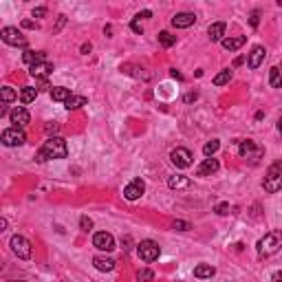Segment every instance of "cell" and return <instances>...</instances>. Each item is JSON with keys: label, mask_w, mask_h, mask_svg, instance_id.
Wrapping results in <instances>:
<instances>
[{"label": "cell", "mask_w": 282, "mask_h": 282, "mask_svg": "<svg viewBox=\"0 0 282 282\" xmlns=\"http://www.w3.org/2000/svg\"><path fill=\"white\" fill-rule=\"evenodd\" d=\"M265 56H267L265 47H254L252 53H249V57H247V66L249 69H258V66L265 62Z\"/></svg>", "instance_id": "cell-15"}, {"label": "cell", "mask_w": 282, "mask_h": 282, "mask_svg": "<svg viewBox=\"0 0 282 282\" xmlns=\"http://www.w3.org/2000/svg\"><path fill=\"white\" fill-rule=\"evenodd\" d=\"M218 168H221V163H218V159L207 157L205 161H203L201 166L197 168V176H210V174H214V172H218Z\"/></svg>", "instance_id": "cell-14"}, {"label": "cell", "mask_w": 282, "mask_h": 282, "mask_svg": "<svg viewBox=\"0 0 282 282\" xmlns=\"http://www.w3.org/2000/svg\"><path fill=\"white\" fill-rule=\"evenodd\" d=\"M69 154V145L62 137H51L44 141V145L35 152V161L38 163H44L49 159H66Z\"/></svg>", "instance_id": "cell-1"}, {"label": "cell", "mask_w": 282, "mask_h": 282, "mask_svg": "<svg viewBox=\"0 0 282 282\" xmlns=\"http://www.w3.org/2000/svg\"><path fill=\"white\" fill-rule=\"evenodd\" d=\"M278 133H280V137H282V117L278 119Z\"/></svg>", "instance_id": "cell-48"}, {"label": "cell", "mask_w": 282, "mask_h": 282, "mask_svg": "<svg viewBox=\"0 0 282 282\" xmlns=\"http://www.w3.org/2000/svg\"><path fill=\"white\" fill-rule=\"evenodd\" d=\"M93 265H95V269L104 271V274H108V271L115 269V260H113V258H108V256H95L93 258Z\"/></svg>", "instance_id": "cell-19"}, {"label": "cell", "mask_w": 282, "mask_h": 282, "mask_svg": "<svg viewBox=\"0 0 282 282\" xmlns=\"http://www.w3.org/2000/svg\"><path fill=\"white\" fill-rule=\"evenodd\" d=\"M245 62V57H236V62H234V66H240Z\"/></svg>", "instance_id": "cell-47"}, {"label": "cell", "mask_w": 282, "mask_h": 282, "mask_svg": "<svg viewBox=\"0 0 282 282\" xmlns=\"http://www.w3.org/2000/svg\"><path fill=\"white\" fill-rule=\"evenodd\" d=\"M238 154L243 159H249V161H258V159L265 154V150H262V145H258L256 141L245 139V141H238Z\"/></svg>", "instance_id": "cell-4"}, {"label": "cell", "mask_w": 282, "mask_h": 282, "mask_svg": "<svg viewBox=\"0 0 282 282\" xmlns=\"http://www.w3.org/2000/svg\"><path fill=\"white\" fill-rule=\"evenodd\" d=\"M214 274H216V269L212 265H205V262L194 267V278H212Z\"/></svg>", "instance_id": "cell-25"}, {"label": "cell", "mask_w": 282, "mask_h": 282, "mask_svg": "<svg viewBox=\"0 0 282 282\" xmlns=\"http://www.w3.org/2000/svg\"><path fill=\"white\" fill-rule=\"evenodd\" d=\"M90 51V42L88 44H82V53H88Z\"/></svg>", "instance_id": "cell-46"}, {"label": "cell", "mask_w": 282, "mask_h": 282, "mask_svg": "<svg viewBox=\"0 0 282 282\" xmlns=\"http://www.w3.org/2000/svg\"><path fill=\"white\" fill-rule=\"evenodd\" d=\"M137 280L139 282H152L154 280V271L152 269H139L137 271Z\"/></svg>", "instance_id": "cell-31"}, {"label": "cell", "mask_w": 282, "mask_h": 282, "mask_svg": "<svg viewBox=\"0 0 282 282\" xmlns=\"http://www.w3.org/2000/svg\"><path fill=\"white\" fill-rule=\"evenodd\" d=\"M170 75L174 77V80H183V75H181V73L176 71V69H172V71H170Z\"/></svg>", "instance_id": "cell-43"}, {"label": "cell", "mask_w": 282, "mask_h": 282, "mask_svg": "<svg viewBox=\"0 0 282 282\" xmlns=\"http://www.w3.org/2000/svg\"><path fill=\"white\" fill-rule=\"evenodd\" d=\"M130 27H133L135 33H143V27H141V22H139V20H133V25H130Z\"/></svg>", "instance_id": "cell-39"}, {"label": "cell", "mask_w": 282, "mask_h": 282, "mask_svg": "<svg viewBox=\"0 0 282 282\" xmlns=\"http://www.w3.org/2000/svg\"><path fill=\"white\" fill-rule=\"evenodd\" d=\"M0 40H2L4 44H11V47H27V38L16 27H4V29L0 31Z\"/></svg>", "instance_id": "cell-6"}, {"label": "cell", "mask_w": 282, "mask_h": 282, "mask_svg": "<svg viewBox=\"0 0 282 282\" xmlns=\"http://www.w3.org/2000/svg\"><path fill=\"white\" fill-rule=\"evenodd\" d=\"M22 27H25V29H33V27H35V22H31V20H25V22H22Z\"/></svg>", "instance_id": "cell-44"}, {"label": "cell", "mask_w": 282, "mask_h": 282, "mask_svg": "<svg viewBox=\"0 0 282 282\" xmlns=\"http://www.w3.org/2000/svg\"><path fill=\"white\" fill-rule=\"evenodd\" d=\"M9 245H11V252L16 254L18 258H22V260H29L31 258V243L25 236H13Z\"/></svg>", "instance_id": "cell-8"}, {"label": "cell", "mask_w": 282, "mask_h": 282, "mask_svg": "<svg viewBox=\"0 0 282 282\" xmlns=\"http://www.w3.org/2000/svg\"><path fill=\"white\" fill-rule=\"evenodd\" d=\"M22 60H25V64H29V66L40 64V62H49L44 51H31V49H27V51L22 53Z\"/></svg>", "instance_id": "cell-17"}, {"label": "cell", "mask_w": 282, "mask_h": 282, "mask_svg": "<svg viewBox=\"0 0 282 282\" xmlns=\"http://www.w3.org/2000/svg\"><path fill=\"white\" fill-rule=\"evenodd\" d=\"M245 42H247V38H245V35H234V38H225L221 44H223V49H225V51H238Z\"/></svg>", "instance_id": "cell-20"}, {"label": "cell", "mask_w": 282, "mask_h": 282, "mask_svg": "<svg viewBox=\"0 0 282 282\" xmlns=\"http://www.w3.org/2000/svg\"><path fill=\"white\" fill-rule=\"evenodd\" d=\"M51 97H53V102L66 104V99L71 97V90L64 88V86H53V88H51Z\"/></svg>", "instance_id": "cell-23"}, {"label": "cell", "mask_w": 282, "mask_h": 282, "mask_svg": "<svg viewBox=\"0 0 282 282\" xmlns=\"http://www.w3.org/2000/svg\"><path fill=\"white\" fill-rule=\"evenodd\" d=\"M9 282H25V280H9Z\"/></svg>", "instance_id": "cell-49"}, {"label": "cell", "mask_w": 282, "mask_h": 282, "mask_svg": "<svg viewBox=\"0 0 282 282\" xmlns=\"http://www.w3.org/2000/svg\"><path fill=\"white\" fill-rule=\"evenodd\" d=\"M207 35H210L212 42H223L225 40V22H214V25H210Z\"/></svg>", "instance_id": "cell-18"}, {"label": "cell", "mask_w": 282, "mask_h": 282, "mask_svg": "<svg viewBox=\"0 0 282 282\" xmlns=\"http://www.w3.org/2000/svg\"><path fill=\"white\" fill-rule=\"evenodd\" d=\"M174 229L188 231V229H190V223H185V221H174Z\"/></svg>", "instance_id": "cell-34"}, {"label": "cell", "mask_w": 282, "mask_h": 282, "mask_svg": "<svg viewBox=\"0 0 282 282\" xmlns=\"http://www.w3.org/2000/svg\"><path fill=\"white\" fill-rule=\"evenodd\" d=\"M80 227H82V231H90V229H93V221H90L88 216H82L80 218Z\"/></svg>", "instance_id": "cell-33"}, {"label": "cell", "mask_w": 282, "mask_h": 282, "mask_svg": "<svg viewBox=\"0 0 282 282\" xmlns=\"http://www.w3.org/2000/svg\"><path fill=\"white\" fill-rule=\"evenodd\" d=\"M271 280H274V282H282V271H276L274 278H271Z\"/></svg>", "instance_id": "cell-45"}, {"label": "cell", "mask_w": 282, "mask_h": 282, "mask_svg": "<svg viewBox=\"0 0 282 282\" xmlns=\"http://www.w3.org/2000/svg\"><path fill=\"white\" fill-rule=\"evenodd\" d=\"M229 80H231V71L225 69V71H221L216 77H214V84H216V86H225V84H229Z\"/></svg>", "instance_id": "cell-28"}, {"label": "cell", "mask_w": 282, "mask_h": 282, "mask_svg": "<svg viewBox=\"0 0 282 282\" xmlns=\"http://www.w3.org/2000/svg\"><path fill=\"white\" fill-rule=\"evenodd\" d=\"M249 22H252V27H258V22H260V11H252V18H249Z\"/></svg>", "instance_id": "cell-35"}, {"label": "cell", "mask_w": 282, "mask_h": 282, "mask_svg": "<svg viewBox=\"0 0 282 282\" xmlns=\"http://www.w3.org/2000/svg\"><path fill=\"white\" fill-rule=\"evenodd\" d=\"M9 119H11L13 128H25V126L29 124L31 115H29V111H27L25 106H16L11 113H9Z\"/></svg>", "instance_id": "cell-12"}, {"label": "cell", "mask_w": 282, "mask_h": 282, "mask_svg": "<svg viewBox=\"0 0 282 282\" xmlns=\"http://www.w3.org/2000/svg\"><path fill=\"white\" fill-rule=\"evenodd\" d=\"M214 212H216L218 216H227V214H229V203H218V205L214 207Z\"/></svg>", "instance_id": "cell-32"}, {"label": "cell", "mask_w": 282, "mask_h": 282, "mask_svg": "<svg viewBox=\"0 0 282 282\" xmlns=\"http://www.w3.org/2000/svg\"><path fill=\"white\" fill-rule=\"evenodd\" d=\"M170 159L176 168H190L192 166V152L188 148H174L170 152Z\"/></svg>", "instance_id": "cell-9"}, {"label": "cell", "mask_w": 282, "mask_h": 282, "mask_svg": "<svg viewBox=\"0 0 282 282\" xmlns=\"http://www.w3.org/2000/svg\"><path fill=\"white\" fill-rule=\"evenodd\" d=\"M194 22H197V16L190 13V11L176 13V16L172 18V27H176V29H188V27H192Z\"/></svg>", "instance_id": "cell-13"}, {"label": "cell", "mask_w": 282, "mask_h": 282, "mask_svg": "<svg viewBox=\"0 0 282 282\" xmlns=\"http://www.w3.org/2000/svg\"><path fill=\"white\" fill-rule=\"evenodd\" d=\"M262 188H265V192H269V194H276L282 190V161L274 163V166L267 170V176H265V181H262Z\"/></svg>", "instance_id": "cell-3"}, {"label": "cell", "mask_w": 282, "mask_h": 282, "mask_svg": "<svg viewBox=\"0 0 282 282\" xmlns=\"http://www.w3.org/2000/svg\"><path fill=\"white\" fill-rule=\"evenodd\" d=\"M93 245L99 252H113V249H115V238H113V234H108V231H97V234L93 236Z\"/></svg>", "instance_id": "cell-11"}, {"label": "cell", "mask_w": 282, "mask_h": 282, "mask_svg": "<svg viewBox=\"0 0 282 282\" xmlns=\"http://www.w3.org/2000/svg\"><path fill=\"white\" fill-rule=\"evenodd\" d=\"M53 73V64L51 62H40V64H33L29 66V75L35 77V80H40V77H47Z\"/></svg>", "instance_id": "cell-16"}, {"label": "cell", "mask_w": 282, "mask_h": 282, "mask_svg": "<svg viewBox=\"0 0 282 282\" xmlns=\"http://www.w3.org/2000/svg\"><path fill=\"white\" fill-rule=\"evenodd\" d=\"M128 245H130V236H126V238H121V247H124L126 252H128V249H130Z\"/></svg>", "instance_id": "cell-42"}, {"label": "cell", "mask_w": 282, "mask_h": 282, "mask_svg": "<svg viewBox=\"0 0 282 282\" xmlns=\"http://www.w3.org/2000/svg\"><path fill=\"white\" fill-rule=\"evenodd\" d=\"M145 192V183L141 179H133L128 185L124 188V198H128V201H137V198L143 197Z\"/></svg>", "instance_id": "cell-10"}, {"label": "cell", "mask_w": 282, "mask_h": 282, "mask_svg": "<svg viewBox=\"0 0 282 282\" xmlns=\"http://www.w3.org/2000/svg\"><path fill=\"white\" fill-rule=\"evenodd\" d=\"M168 185H170L172 190H185V188L192 185V181H190L188 176H183V174H174V176L168 179Z\"/></svg>", "instance_id": "cell-21"}, {"label": "cell", "mask_w": 282, "mask_h": 282, "mask_svg": "<svg viewBox=\"0 0 282 282\" xmlns=\"http://www.w3.org/2000/svg\"><path fill=\"white\" fill-rule=\"evenodd\" d=\"M0 93H2V104H9V102H13V99L18 97L16 90H13L11 86H2V88H0Z\"/></svg>", "instance_id": "cell-29"}, {"label": "cell", "mask_w": 282, "mask_h": 282, "mask_svg": "<svg viewBox=\"0 0 282 282\" xmlns=\"http://www.w3.org/2000/svg\"><path fill=\"white\" fill-rule=\"evenodd\" d=\"M82 106H86L84 95H71V97L66 99V104H64L66 111H77V108H82Z\"/></svg>", "instance_id": "cell-24"}, {"label": "cell", "mask_w": 282, "mask_h": 282, "mask_svg": "<svg viewBox=\"0 0 282 282\" xmlns=\"http://www.w3.org/2000/svg\"><path fill=\"white\" fill-rule=\"evenodd\" d=\"M57 130H60V124H57V121H49L47 124V133H57Z\"/></svg>", "instance_id": "cell-36"}, {"label": "cell", "mask_w": 282, "mask_h": 282, "mask_svg": "<svg viewBox=\"0 0 282 282\" xmlns=\"http://www.w3.org/2000/svg\"><path fill=\"white\" fill-rule=\"evenodd\" d=\"M35 82H38L40 90H47V88H51V86H49V80H47V77H40V80H35Z\"/></svg>", "instance_id": "cell-37"}, {"label": "cell", "mask_w": 282, "mask_h": 282, "mask_svg": "<svg viewBox=\"0 0 282 282\" xmlns=\"http://www.w3.org/2000/svg\"><path fill=\"white\" fill-rule=\"evenodd\" d=\"M141 18H152V11H139L137 13V20H141Z\"/></svg>", "instance_id": "cell-41"}, {"label": "cell", "mask_w": 282, "mask_h": 282, "mask_svg": "<svg viewBox=\"0 0 282 282\" xmlns=\"http://www.w3.org/2000/svg\"><path fill=\"white\" fill-rule=\"evenodd\" d=\"M197 99H198V93H188V95H185V102H188V104L197 102Z\"/></svg>", "instance_id": "cell-40"}, {"label": "cell", "mask_w": 282, "mask_h": 282, "mask_svg": "<svg viewBox=\"0 0 282 282\" xmlns=\"http://www.w3.org/2000/svg\"><path fill=\"white\" fill-rule=\"evenodd\" d=\"M35 97H38V88H35V86H22V90H20V102L22 104L35 102Z\"/></svg>", "instance_id": "cell-22"}, {"label": "cell", "mask_w": 282, "mask_h": 282, "mask_svg": "<svg viewBox=\"0 0 282 282\" xmlns=\"http://www.w3.org/2000/svg\"><path fill=\"white\" fill-rule=\"evenodd\" d=\"M137 254L143 262H154L159 258V254H161V247H159L154 240L148 238V240H141L137 245Z\"/></svg>", "instance_id": "cell-5"}, {"label": "cell", "mask_w": 282, "mask_h": 282, "mask_svg": "<svg viewBox=\"0 0 282 282\" xmlns=\"http://www.w3.org/2000/svg\"><path fill=\"white\" fill-rule=\"evenodd\" d=\"M269 84H271V88H282V73L278 66H274L269 71Z\"/></svg>", "instance_id": "cell-26"}, {"label": "cell", "mask_w": 282, "mask_h": 282, "mask_svg": "<svg viewBox=\"0 0 282 282\" xmlns=\"http://www.w3.org/2000/svg\"><path fill=\"white\" fill-rule=\"evenodd\" d=\"M44 16H47V9H44V7L33 9V18H44Z\"/></svg>", "instance_id": "cell-38"}, {"label": "cell", "mask_w": 282, "mask_h": 282, "mask_svg": "<svg viewBox=\"0 0 282 282\" xmlns=\"http://www.w3.org/2000/svg\"><path fill=\"white\" fill-rule=\"evenodd\" d=\"M0 141H2L7 148H16V145H22L27 141V135L22 133V128H7L0 135Z\"/></svg>", "instance_id": "cell-7"}, {"label": "cell", "mask_w": 282, "mask_h": 282, "mask_svg": "<svg viewBox=\"0 0 282 282\" xmlns=\"http://www.w3.org/2000/svg\"><path fill=\"white\" fill-rule=\"evenodd\" d=\"M221 148V143H218V139H212V141H207L205 145H203V152H205V157H214V152Z\"/></svg>", "instance_id": "cell-30"}, {"label": "cell", "mask_w": 282, "mask_h": 282, "mask_svg": "<svg viewBox=\"0 0 282 282\" xmlns=\"http://www.w3.org/2000/svg\"><path fill=\"white\" fill-rule=\"evenodd\" d=\"M159 44H161V47H166V49L174 47V44H176V35L168 33V31H161V33H159Z\"/></svg>", "instance_id": "cell-27"}, {"label": "cell", "mask_w": 282, "mask_h": 282, "mask_svg": "<svg viewBox=\"0 0 282 282\" xmlns=\"http://www.w3.org/2000/svg\"><path fill=\"white\" fill-rule=\"evenodd\" d=\"M258 256L260 258H269L274 254H278L282 249V229H271L269 234H265L258 240Z\"/></svg>", "instance_id": "cell-2"}]
</instances>
